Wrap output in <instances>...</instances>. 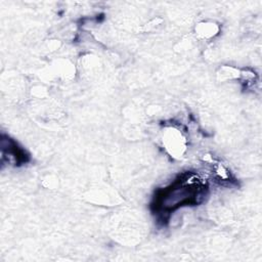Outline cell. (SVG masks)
<instances>
[{
	"label": "cell",
	"instance_id": "6da1fadb",
	"mask_svg": "<svg viewBox=\"0 0 262 262\" xmlns=\"http://www.w3.org/2000/svg\"><path fill=\"white\" fill-rule=\"evenodd\" d=\"M202 192V181L196 176L187 175L161 191L157 198V207L170 211L179 206L198 203Z\"/></svg>",
	"mask_w": 262,
	"mask_h": 262
}]
</instances>
